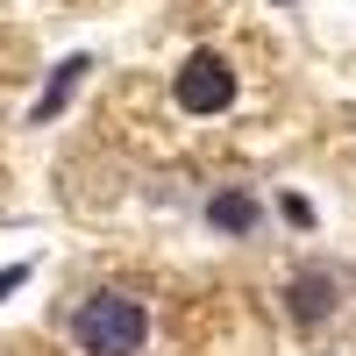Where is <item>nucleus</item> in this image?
Here are the masks:
<instances>
[{"label":"nucleus","mask_w":356,"mask_h":356,"mask_svg":"<svg viewBox=\"0 0 356 356\" xmlns=\"http://www.w3.org/2000/svg\"><path fill=\"white\" fill-rule=\"evenodd\" d=\"M72 342L86 356H143L150 314H143V300H129V292H93V300H79V314H72Z\"/></svg>","instance_id":"1"},{"label":"nucleus","mask_w":356,"mask_h":356,"mask_svg":"<svg viewBox=\"0 0 356 356\" xmlns=\"http://www.w3.org/2000/svg\"><path fill=\"white\" fill-rule=\"evenodd\" d=\"M171 93H178L186 114H228V107H235V65H228L221 50H193Z\"/></svg>","instance_id":"2"},{"label":"nucleus","mask_w":356,"mask_h":356,"mask_svg":"<svg viewBox=\"0 0 356 356\" xmlns=\"http://www.w3.org/2000/svg\"><path fill=\"white\" fill-rule=\"evenodd\" d=\"M342 307V285H335V271H321V264H307V271H292V285H285V314H292V328H321Z\"/></svg>","instance_id":"3"},{"label":"nucleus","mask_w":356,"mask_h":356,"mask_svg":"<svg viewBox=\"0 0 356 356\" xmlns=\"http://www.w3.org/2000/svg\"><path fill=\"white\" fill-rule=\"evenodd\" d=\"M86 72H93V57H86V50H79V57H65V65H57V79H50L43 93H36L29 122H50V114H65V100L79 93V79H86Z\"/></svg>","instance_id":"4"},{"label":"nucleus","mask_w":356,"mask_h":356,"mask_svg":"<svg viewBox=\"0 0 356 356\" xmlns=\"http://www.w3.org/2000/svg\"><path fill=\"white\" fill-rule=\"evenodd\" d=\"M207 221H214L221 235H257L264 207H257V193H214L207 200Z\"/></svg>","instance_id":"5"},{"label":"nucleus","mask_w":356,"mask_h":356,"mask_svg":"<svg viewBox=\"0 0 356 356\" xmlns=\"http://www.w3.org/2000/svg\"><path fill=\"white\" fill-rule=\"evenodd\" d=\"M29 271H36V264H8V271H0V300H8V292H22Z\"/></svg>","instance_id":"6"},{"label":"nucleus","mask_w":356,"mask_h":356,"mask_svg":"<svg viewBox=\"0 0 356 356\" xmlns=\"http://www.w3.org/2000/svg\"><path fill=\"white\" fill-rule=\"evenodd\" d=\"M285 221H292V228H314V207H307L300 193H285Z\"/></svg>","instance_id":"7"}]
</instances>
